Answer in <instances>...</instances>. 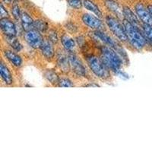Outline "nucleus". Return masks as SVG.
I'll return each mask as SVG.
<instances>
[{"mask_svg": "<svg viewBox=\"0 0 152 152\" xmlns=\"http://www.w3.org/2000/svg\"><path fill=\"white\" fill-rule=\"evenodd\" d=\"M123 25L126 28L128 40H129L132 46H133L137 50H141L143 48L147 43V40H146L147 38L145 37L144 34L141 32L138 27L133 25L126 19L123 21Z\"/></svg>", "mask_w": 152, "mask_h": 152, "instance_id": "nucleus-1", "label": "nucleus"}, {"mask_svg": "<svg viewBox=\"0 0 152 152\" xmlns=\"http://www.w3.org/2000/svg\"><path fill=\"white\" fill-rule=\"evenodd\" d=\"M101 59L108 69H110L115 72L119 71L123 63L120 57L116 53V50L109 46L101 47Z\"/></svg>", "mask_w": 152, "mask_h": 152, "instance_id": "nucleus-2", "label": "nucleus"}, {"mask_svg": "<svg viewBox=\"0 0 152 152\" xmlns=\"http://www.w3.org/2000/svg\"><path fill=\"white\" fill-rule=\"evenodd\" d=\"M86 62L88 66L95 75L100 78H107L109 77V70L101 58H98L94 55H88Z\"/></svg>", "mask_w": 152, "mask_h": 152, "instance_id": "nucleus-3", "label": "nucleus"}, {"mask_svg": "<svg viewBox=\"0 0 152 152\" xmlns=\"http://www.w3.org/2000/svg\"><path fill=\"white\" fill-rule=\"evenodd\" d=\"M105 21L106 24L108 26L109 29L111 31V32L119 40L124 42L128 40V37H127V34H126V28H125L124 25L119 22L116 18L108 15L106 17Z\"/></svg>", "mask_w": 152, "mask_h": 152, "instance_id": "nucleus-4", "label": "nucleus"}, {"mask_svg": "<svg viewBox=\"0 0 152 152\" xmlns=\"http://www.w3.org/2000/svg\"><path fill=\"white\" fill-rule=\"evenodd\" d=\"M24 39L28 45L34 49L40 48L42 43L44 41L40 32L37 31L36 29L26 31V34H24Z\"/></svg>", "mask_w": 152, "mask_h": 152, "instance_id": "nucleus-5", "label": "nucleus"}, {"mask_svg": "<svg viewBox=\"0 0 152 152\" xmlns=\"http://www.w3.org/2000/svg\"><path fill=\"white\" fill-rule=\"evenodd\" d=\"M69 62H70V67H71L72 70L76 75L85 77L87 75V70L85 66H84V65L82 64V62L80 61V59H78V57L74 55V54L71 53L69 55Z\"/></svg>", "mask_w": 152, "mask_h": 152, "instance_id": "nucleus-6", "label": "nucleus"}, {"mask_svg": "<svg viewBox=\"0 0 152 152\" xmlns=\"http://www.w3.org/2000/svg\"><path fill=\"white\" fill-rule=\"evenodd\" d=\"M0 28L5 37H15L17 29L15 24L9 18H2L0 21Z\"/></svg>", "mask_w": 152, "mask_h": 152, "instance_id": "nucleus-7", "label": "nucleus"}, {"mask_svg": "<svg viewBox=\"0 0 152 152\" xmlns=\"http://www.w3.org/2000/svg\"><path fill=\"white\" fill-rule=\"evenodd\" d=\"M135 12L137 15L145 24L152 25V16L149 12L148 9H146L145 5L142 3H138L135 6Z\"/></svg>", "mask_w": 152, "mask_h": 152, "instance_id": "nucleus-8", "label": "nucleus"}, {"mask_svg": "<svg viewBox=\"0 0 152 152\" xmlns=\"http://www.w3.org/2000/svg\"><path fill=\"white\" fill-rule=\"evenodd\" d=\"M40 52L42 55L45 57V59L48 60H51L53 59L55 55V50L53 46V43L50 40H44L42 45L40 47Z\"/></svg>", "mask_w": 152, "mask_h": 152, "instance_id": "nucleus-9", "label": "nucleus"}, {"mask_svg": "<svg viewBox=\"0 0 152 152\" xmlns=\"http://www.w3.org/2000/svg\"><path fill=\"white\" fill-rule=\"evenodd\" d=\"M94 35L98 38L99 40H101L103 43H104L105 44H107V46L110 47L111 48H113V50H115L116 51H119V47L117 45V43L113 40L112 38L110 36H108L107 34H106L105 33L102 32L100 31H94Z\"/></svg>", "mask_w": 152, "mask_h": 152, "instance_id": "nucleus-10", "label": "nucleus"}, {"mask_svg": "<svg viewBox=\"0 0 152 152\" xmlns=\"http://www.w3.org/2000/svg\"><path fill=\"white\" fill-rule=\"evenodd\" d=\"M82 21L92 29H99L102 26V23L100 19L90 14H84L82 16Z\"/></svg>", "mask_w": 152, "mask_h": 152, "instance_id": "nucleus-11", "label": "nucleus"}, {"mask_svg": "<svg viewBox=\"0 0 152 152\" xmlns=\"http://www.w3.org/2000/svg\"><path fill=\"white\" fill-rule=\"evenodd\" d=\"M57 66L63 72H68L70 69V62L69 56L65 53H59L57 57Z\"/></svg>", "mask_w": 152, "mask_h": 152, "instance_id": "nucleus-12", "label": "nucleus"}, {"mask_svg": "<svg viewBox=\"0 0 152 152\" xmlns=\"http://www.w3.org/2000/svg\"><path fill=\"white\" fill-rule=\"evenodd\" d=\"M0 74H1V78L3 80L6 85H10L13 83V77L11 73L9 68L2 62V64L0 66Z\"/></svg>", "mask_w": 152, "mask_h": 152, "instance_id": "nucleus-13", "label": "nucleus"}, {"mask_svg": "<svg viewBox=\"0 0 152 152\" xmlns=\"http://www.w3.org/2000/svg\"><path fill=\"white\" fill-rule=\"evenodd\" d=\"M4 54H5V57L10 61L11 63H12V65H14L16 67H20L21 66L22 59L18 54L13 52L12 50H5Z\"/></svg>", "mask_w": 152, "mask_h": 152, "instance_id": "nucleus-14", "label": "nucleus"}, {"mask_svg": "<svg viewBox=\"0 0 152 152\" xmlns=\"http://www.w3.org/2000/svg\"><path fill=\"white\" fill-rule=\"evenodd\" d=\"M21 21L23 29L25 31H28L30 30L34 29V21L32 19V18L25 12H21Z\"/></svg>", "mask_w": 152, "mask_h": 152, "instance_id": "nucleus-15", "label": "nucleus"}, {"mask_svg": "<svg viewBox=\"0 0 152 152\" xmlns=\"http://www.w3.org/2000/svg\"><path fill=\"white\" fill-rule=\"evenodd\" d=\"M61 42L66 51L69 53H72L76 47V43L74 39L71 37L68 36L67 34H65L62 37Z\"/></svg>", "mask_w": 152, "mask_h": 152, "instance_id": "nucleus-16", "label": "nucleus"}, {"mask_svg": "<svg viewBox=\"0 0 152 152\" xmlns=\"http://www.w3.org/2000/svg\"><path fill=\"white\" fill-rule=\"evenodd\" d=\"M105 5L107 9L113 12L114 14L116 15L118 17L123 16L122 15H123V9L122 10L121 7L116 2H115L113 0H106Z\"/></svg>", "mask_w": 152, "mask_h": 152, "instance_id": "nucleus-17", "label": "nucleus"}, {"mask_svg": "<svg viewBox=\"0 0 152 152\" xmlns=\"http://www.w3.org/2000/svg\"><path fill=\"white\" fill-rule=\"evenodd\" d=\"M123 16H124L125 19L127 20L129 22L132 24L133 25L138 27V20L137 18L136 15L133 13L132 11L128 7H125L123 9Z\"/></svg>", "mask_w": 152, "mask_h": 152, "instance_id": "nucleus-18", "label": "nucleus"}, {"mask_svg": "<svg viewBox=\"0 0 152 152\" xmlns=\"http://www.w3.org/2000/svg\"><path fill=\"white\" fill-rule=\"evenodd\" d=\"M83 5L85 7V9H87L88 10L90 11V12H93L94 14L96 15L97 17L99 18L101 17L102 13H101V12H100L98 6H97L95 3H94L93 2H91V0H84Z\"/></svg>", "mask_w": 152, "mask_h": 152, "instance_id": "nucleus-19", "label": "nucleus"}, {"mask_svg": "<svg viewBox=\"0 0 152 152\" xmlns=\"http://www.w3.org/2000/svg\"><path fill=\"white\" fill-rule=\"evenodd\" d=\"M44 76L47 79V81H49V82L52 85H58L59 79H60L58 75L53 70H47L44 72Z\"/></svg>", "mask_w": 152, "mask_h": 152, "instance_id": "nucleus-20", "label": "nucleus"}, {"mask_svg": "<svg viewBox=\"0 0 152 152\" xmlns=\"http://www.w3.org/2000/svg\"><path fill=\"white\" fill-rule=\"evenodd\" d=\"M6 37L8 43L12 47V49H14L17 52L21 51L22 49V46L17 38H15V37Z\"/></svg>", "mask_w": 152, "mask_h": 152, "instance_id": "nucleus-21", "label": "nucleus"}, {"mask_svg": "<svg viewBox=\"0 0 152 152\" xmlns=\"http://www.w3.org/2000/svg\"><path fill=\"white\" fill-rule=\"evenodd\" d=\"M48 24L43 20H37L34 23V28L40 33H45L48 30Z\"/></svg>", "mask_w": 152, "mask_h": 152, "instance_id": "nucleus-22", "label": "nucleus"}, {"mask_svg": "<svg viewBox=\"0 0 152 152\" xmlns=\"http://www.w3.org/2000/svg\"><path fill=\"white\" fill-rule=\"evenodd\" d=\"M142 29H143V34L145 37L149 40L152 39V25L144 23L142 25Z\"/></svg>", "mask_w": 152, "mask_h": 152, "instance_id": "nucleus-23", "label": "nucleus"}, {"mask_svg": "<svg viewBox=\"0 0 152 152\" xmlns=\"http://www.w3.org/2000/svg\"><path fill=\"white\" fill-rule=\"evenodd\" d=\"M12 14L15 20H18V19L21 18V10H20L19 5H18V3H16V2H15V3L13 4V5H12Z\"/></svg>", "mask_w": 152, "mask_h": 152, "instance_id": "nucleus-24", "label": "nucleus"}, {"mask_svg": "<svg viewBox=\"0 0 152 152\" xmlns=\"http://www.w3.org/2000/svg\"><path fill=\"white\" fill-rule=\"evenodd\" d=\"M58 86L61 88H72V87H74V85L71 80H69V78H62L59 79Z\"/></svg>", "mask_w": 152, "mask_h": 152, "instance_id": "nucleus-25", "label": "nucleus"}, {"mask_svg": "<svg viewBox=\"0 0 152 152\" xmlns=\"http://www.w3.org/2000/svg\"><path fill=\"white\" fill-rule=\"evenodd\" d=\"M67 2L72 8L75 9H80L83 5L81 0H67Z\"/></svg>", "mask_w": 152, "mask_h": 152, "instance_id": "nucleus-26", "label": "nucleus"}, {"mask_svg": "<svg viewBox=\"0 0 152 152\" xmlns=\"http://www.w3.org/2000/svg\"><path fill=\"white\" fill-rule=\"evenodd\" d=\"M65 27H66V30H68L70 33H75V32H77V31H78V28H77V26H76L74 23H66V24H65Z\"/></svg>", "mask_w": 152, "mask_h": 152, "instance_id": "nucleus-27", "label": "nucleus"}, {"mask_svg": "<svg viewBox=\"0 0 152 152\" xmlns=\"http://www.w3.org/2000/svg\"><path fill=\"white\" fill-rule=\"evenodd\" d=\"M49 40H50V42H52L53 43H56L58 42V35H57V34L56 33L55 31H50V33H49Z\"/></svg>", "mask_w": 152, "mask_h": 152, "instance_id": "nucleus-28", "label": "nucleus"}, {"mask_svg": "<svg viewBox=\"0 0 152 152\" xmlns=\"http://www.w3.org/2000/svg\"><path fill=\"white\" fill-rule=\"evenodd\" d=\"M0 15H1V19L2 18H9V12L5 9L3 4H1L0 7Z\"/></svg>", "mask_w": 152, "mask_h": 152, "instance_id": "nucleus-29", "label": "nucleus"}, {"mask_svg": "<svg viewBox=\"0 0 152 152\" xmlns=\"http://www.w3.org/2000/svg\"><path fill=\"white\" fill-rule=\"evenodd\" d=\"M84 87H100V85H97V84L91 83V84H88V85H84Z\"/></svg>", "mask_w": 152, "mask_h": 152, "instance_id": "nucleus-30", "label": "nucleus"}, {"mask_svg": "<svg viewBox=\"0 0 152 152\" xmlns=\"http://www.w3.org/2000/svg\"><path fill=\"white\" fill-rule=\"evenodd\" d=\"M148 9L149 12H150L151 15V16H152V5H149L148 7Z\"/></svg>", "mask_w": 152, "mask_h": 152, "instance_id": "nucleus-31", "label": "nucleus"}, {"mask_svg": "<svg viewBox=\"0 0 152 152\" xmlns=\"http://www.w3.org/2000/svg\"><path fill=\"white\" fill-rule=\"evenodd\" d=\"M12 0H3V2H5V3H6V4L11 3V2H12Z\"/></svg>", "mask_w": 152, "mask_h": 152, "instance_id": "nucleus-32", "label": "nucleus"}, {"mask_svg": "<svg viewBox=\"0 0 152 152\" xmlns=\"http://www.w3.org/2000/svg\"><path fill=\"white\" fill-rule=\"evenodd\" d=\"M150 42H151V45H152V39H151Z\"/></svg>", "mask_w": 152, "mask_h": 152, "instance_id": "nucleus-33", "label": "nucleus"}]
</instances>
